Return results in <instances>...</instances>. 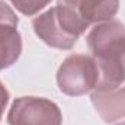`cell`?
I'll return each instance as SVG.
<instances>
[{"label":"cell","mask_w":125,"mask_h":125,"mask_svg":"<svg viewBox=\"0 0 125 125\" xmlns=\"http://www.w3.org/2000/svg\"><path fill=\"white\" fill-rule=\"evenodd\" d=\"M60 1L73 7L89 26L92 23H102L111 21L119 9V0H60Z\"/></svg>","instance_id":"cell-6"},{"label":"cell","mask_w":125,"mask_h":125,"mask_svg":"<svg viewBox=\"0 0 125 125\" xmlns=\"http://www.w3.org/2000/svg\"><path fill=\"white\" fill-rule=\"evenodd\" d=\"M19 19L13 9L0 1V71L12 67L22 52V36L18 31Z\"/></svg>","instance_id":"cell-5"},{"label":"cell","mask_w":125,"mask_h":125,"mask_svg":"<svg viewBox=\"0 0 125 125\" xmlns=\"http://www.w3.org/2000/svg\"><path fill=\"white\" fill-rule=\"evenodd\" d=\"M90 99L94 109L106 124L125 118V87L108 92L93 90Z\"/></svg>","instance_id":"cell-7"},{"label":"cell","mask_w":125,"mask_h":125,"mask_svg":"<svg viewBox=\"0 0 125 125\" xmlns=\"http://www.w3.org/2000/svg\"><path fill=\"white\" fill-rule=\"evenodd\" d=\"M7 122L9 125H61L62 115L60 108L45 97L22 96L12 103Z\"/></svg>","instance_id":"cell-4"},{"label":"cell","mask_w":125,"mask_h":125,"mask_svg":"<svg viewBox=\"0 0 125 125\" xmlns=\"http://www.w3.org/2000/svg\"><path fill=\"white\" fill-rule=\"evenodd\" d=\"M116 125H125V122H119V124H116Z\"/></svg>","instance_id":"cell-10"},{"label":"cell","mask_w":125,"mask_h":125,"mask_svg":"<svg viewBox=\"0 0 125 125\" xmlns=\"http://www.w3.org/2000/svg\"><path fill=\"white\" fill-rule=\"evenodd\" d=\"M7 102H9V92L4 87V84L0 82V119H1V115L4 112V108H6Z\"/></svg>","instance_id":"cell-9"},{"label":"cell","mask_w":125,"mask_h":125,"mask_svg":"<svg viewBox=\"0 0 125 125\" xmlns=\"http://www.w3.org/2000/svg\"><path fill=\"white\" fill-rule=\"evenodd\" d=\"M99 83V68L93 57L73 54L67 57L57 71V84L64 94L82 96L96 90Z\"/></svg>","instance_id":"cell-3"},{"label":"cell","mask_w":125,"mask_h":125,"mask_svg":"<svg viewBox=\"0 0 125 125\" xmlns=\"http://www.w3.org/2000/svg\"><path fill=\"white\" fill-rule=\"evenodd\" d=\"M51 0H10L18 12L25 16H33L39 10H42Z\"/></svg>","instance_id":"cell-8"},{"label":"cell","mask_w":125,"mask_h":125,"mask_svg":"<svg viewBox=\"0 0 125 125\" xmlns=\"http://www.w3.org/2000/svg\"><path fill=\"white\" fill-rule=\"evenodd\" d=\"M86 39L99 68L96 90L118 89L125 83V25L119 21L102 22L89 32Z\"/></svg>","instance_id":"cell-1"},{"label":"cell","mask_w":125,"mask_h":125,"mask_svg":"<svg viewBox=\"0 0 125 125\" xmlns=\"http://www.w3.org/2000/svg\"><path fill=\"white\" fill-rule=\"evenodd\" d=\"M32 26L39 39L57 50H71L89 28L73 7L60 0L54 7L36 16Z\"/></svg>","instance_id":"cell-2"}]
</instances>
